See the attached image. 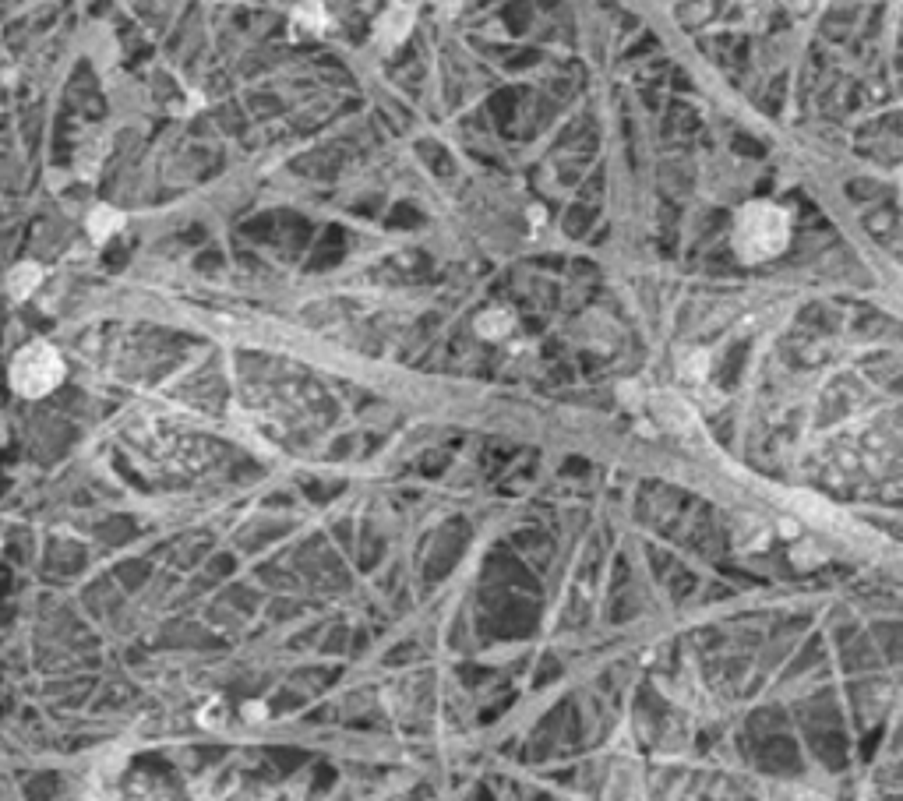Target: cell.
Masks as SVG:
<instances>
[{
  "label": "cell",
  "instance_id": "1",
  "mask_svg": "<svg viewBox=\"0 0 903 801\" xmlns=\"http://www.w3.org/2000/svg\"><path fill=\"white\" fill-rule=\"evenodd\" d=\"M731 248L745 265H762L791 248V212L773 202H748L731 230Z\"/></svg>",
  "mask_w": 903,
  "mask_h": 801
},
{
  "label": "cell",
  "instance_id": "7",
  "mask_svg": "<svg viewBox=\"0 0 903 801\" xmlns=\"http://www.w3.org/2000/svg\"><path fill=\"white\" fill-rule=\"evenodd\" d=\"M244 717H247V720H262V717H265V706H254V703H251V706H244Z\"/></svg>",
  "mask_w": 903,
  "mask_h": 801
},
{
  "label": "cell",
  "instance_id": "5",
  "mask_svg": "<svg viewBox=\"0 0 903 801\" xmlns=\"http://www.w3.org/2000/svg\"><path fill=\"white\" fill-rule=\"evenodd\" d=\"M512 329H515V315L505 311V307H491V311H484V315L477 318V332L484 339H491V343L512 336Z\"/></svg>",
  "mask_w": 903,
  "mask_h": 801
},
{
  "label": "cell",
  "instance_id": "6",
  "mask_svg": "<svg viewBox=\"0 0 903 801\" xmlns=\"http://www.w3.org/2000/svg\"><path fill=\"white\" fill-rule=\"evenodd\" d=\"M410 11H392L389 18H385V22H381V29H378V39L385 46H392V43H399V39H406V32H410Z\"/></svg>",
  "mask_w": 903,
  "mask_h": 801
},
{
  "label": "cell",
  "instance_id": "4",
  "mask_svg": "<svg viewBox=\"0 0 903 801\" xmlns=\"http://www.w3.org/2000/svg\"><path fill=\"white\" fill-rule=\"evenodd\" d=\"M39 283H43V265H36V262L15 265V269H11V276H8V293H11V300H15V304L29 300L32 293H36V286H39Z\"/></svg>",
  "mask_w": 903,
  "mask_h": 801
},
{
  "label": "cell",
  "instance_id": "3",
  "mask_svg": "<svg viewBox=\"0 0 903 801\" xmlns=\"http://www.w3.org/2000/svg\"><path fill=\"white\" fill-rule=\"evenodd\" d=\"M85 226H89V237L96 240V244H106L113 233L124 230V212L113 209V205H96V209L89 212V219H85Z\"/></svg>",
  "mask_w": 903,
  "mask_h": 801
},
{
  "label": "cell",
  "instance_id": "2",
  "mask_svg": "<svg viewBox=\"0 0 903 801\" xmlns=\"http://www.w3.org/2000/svg\"><path fill=\"white\" fill-rule=\"evenodd\" d=\"M64 378H68V364H64V357H60L50 343H43V339L22 346L8 367V385L22 399L50 396V392L60 389Z\"/></svg>",
  "mask_w": 903,
  "mask_h": 801
}]
</instances>
